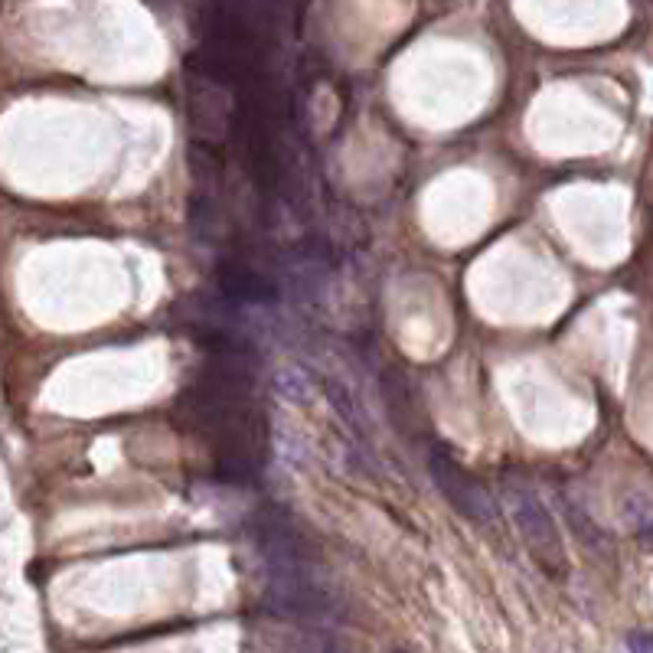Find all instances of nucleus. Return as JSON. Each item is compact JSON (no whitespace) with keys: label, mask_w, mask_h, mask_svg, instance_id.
I'll return each instance as SVG.
<instances>
[{"label":"nucleus","mask_w":653,"mask_h":653,"mask_svg":"<svg viewBox=\"0 0 653 653\" xmlns=\"http://www.w3.org/2000/svg\"><path fill=\"white\" fill-rule=\"evenodd\" d=\"M428 467H431V477H435L441 497L448 500L461 516H467L471 523H490L493 503H490L487 490L481 487V481H477L474 474H467L464 467L444 451V448L431 451Z\"/></svg>","instance_id":"obj_1"},{"label":"nucleus","mask_w":653,"mask_h":653,"mask_svg":"<svg viewBox=\"0 0 653 653\" xmlns=\"http://www.w3.org/2000/svg\"><path fill=\"white\" fill-rule=\"evenodd\" d=\"M513 520L523 543H526L529 555H533L549 575H559L562 568H565V549H562V539L559 533H555L553 516L545 513V506L539 503L533 493H526V490H523V493L516 490Z\"/></svg>","instance_id":"obj_2"},{"label":"nucleus","mask_w":653,"mask_h":653,"mask_svg":"<svg viewBox=\"0 0 653 653\" xmlns=\"http://www.w3.org/2000/svg\"><path fill=\"white\" fill-rule=\"evenodd\" d=\"M219 285L229 297L245 304H272L278 297L275 285L268 278H262L258 272H252L249 264L242 262H226L219 268Z\"/></svg>","instance_id":"obj_3"},{"label":"nucleus","mask_w":653,"mask_h":653,"mask_svg":"<svg viewBox=\"0 0 653 653\" xmlns=\"http://www.w3.org/2000/svg\"><path fill=\"white\" fill-rule=\"evenodd\" d=\"M396 653H402V650H396Z\"/></svg>","instance_id":"obj_4"}]
</instances>
